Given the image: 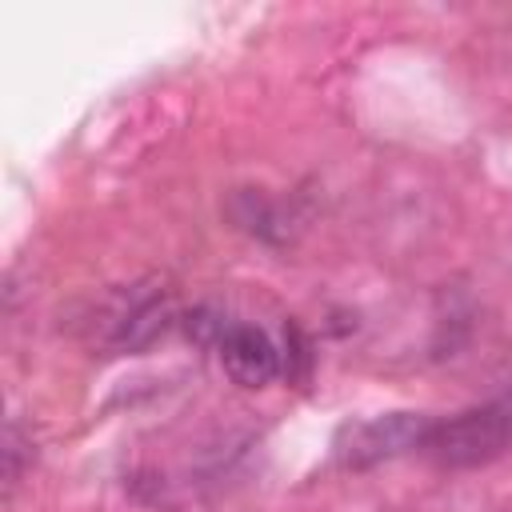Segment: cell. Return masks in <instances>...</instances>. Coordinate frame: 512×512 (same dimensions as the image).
<instances>
[{
    "label": "cell",
    "instance_id": "3",
    "mask_svg": "<svg viewBox=\"0 0 512 512\" xmlns=\"http://www.w3.org/2000/svg\"><path fill=\"white\" fill-rule=\"evenodd\" d=\"M224 372L240 384V388H268L276 376H284V360L280 348L272 344V336L256 324H240L232 320L224 340L216 344Z\"/></svg>",
    "mask_w": 512,
    "mask_h": 512
},
{
    "label": "cell",
    "instance_id": "7",
    "mask_svg": "<svg viewBox=\"0 0 512 512\" xmlns=\"http://www.w3.org/2000/svg\"><path fill=\"white\" fill-rule=\"evenodd\" d=\"M24 448H32V440H24V432L16 424H8V432H4V484H8V492L16 488V480L24 472Z\"/></svg>",
    "mask_w": 512,
    "mask_h": 512
},
{
    "label": "cell",
    "instance_id": "4",
    "mask_svg": "<svg viewBox=\"0 0 512 512\" xmlns=\"http://www.w3.org/2000/svg\"><path fill=\"white\" fill-rule=\"evenodd\" d=\"M168 320H172V304H168L164 292H156V288L132 292V296H128V308L116 316L112 340H116V348H128V352L148 348V344L168 328Z\"/></svg>",
    "mask_w": 512,
    "mask_h": 512
},
{
    "label": "cell",
    "instance_id": "1",
    "mask_svg": "<svg viewBox=\"0 0 512 512\" xmlns=\"http://www.w3.org/2000/svg\"><path fill=\"white\" fill-rule=\"evenodd\" d=\"M424 452L444 468H476L512 452V396L436 420Z\"/></svg>",
    "mask_w": 512,
    "mask_h": 512
},
{
    "label": "cell",
    "instance_id": "6",
    "mask_svg": "<svg viewBox=\"0 0 512 512\" xmlns=\"http://www.w3.org/2000/svg\"><path fill=\"white\" fill-rule=\"evenodd\" d=\"M280 360H284V376H288V380H304V376H308V368H312L308 336H304L296 324H288V328H284V348H280Z\"/></svg>",
    "mask_w": 512,
    "mask_h": 512
},
{
    "label": "cell",
    "instance_id": "5",
    "mask_svg": "<svg viewBox=\"0 0 512 512\" xmlns=\"http://www.w3.org/2000/svg\"><path fill=\"white\" fill-rule=\"evenodd\" d=\"M228 324H232V320H228L224 312L208 308V304H200V308L184 312V336H188L192 344H204V348H216V344L224 340Z\"/></svg>",
    "mask_w": 512,
    "mask_h": 512
},
{
    "label": "cell",
    "instance_id": "2",
    "mask_svg": "<svg viewBox=\"0 0 512 512\" xmlns=\"http://www.w3.org/2000/svg\"><path fill=\"white\" fill-rule=\"evenodd\" d=\"M432 416L424 412H388L372 420H352L332 440V460L340 468H372L380 460H396L404 452H424L432 436Z\"/></svg>",
    "mask_w": 512,
    "mask_h": 512
}]
</instances>
